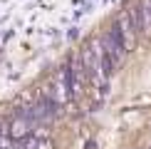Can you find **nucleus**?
<instances>
[{
  "mask_svg": "<svg viewBox=\"0 0 151 149\" xmlns=\"http://www.w3.org/2000/svg\"><path fill=\"white\" fill-rule=\"evenodd\" d=\"M67 74H70V92H72V102H79L87 92V85H89V77H87V70L79 60V52H74L70 62H67Z\"/></svg>",
  "mask_w": 151,
  "mask_h": 149,
  "instance_id": "1",
  "label": "nucleus"
},
{
  "mask_svg": "<svg viewBox=\"0 0 151 149\" xmlns=\"http://www.w3.org/2000/svg\"><path fill=\"white\" fill-rule=\"evenodd\" d=\"M50 95L55 97V102L60 104V107H65V104L72 102V92H70V74H67V65H62L57 72L52 74V82H50Z\"/></svg>",
  "mask_w": 151,
  "mask_h": 149,
  "instance_id": "2",
  "label": "nucleus"
},
{
  "mask_svg": "<svg viewBox=\"0 0 151 149\" xmlns=\"http://www.w3.org/2000/svg\"><path fill=\"white\" fill-rule=\"evenodd\" d=\"M116 25H119V30H122V37H124V47H127V52H134L136 40H139V33H136L134 22H131V17H129V10H122V12H119Z\"/></svg>",
  "mask_w": 151,
  "mask_h": 149,
  "instance_id": "3",
  "label": "nucleus"
},
{
  "mask_svg": "<svg viewBox=\"0 0 151 149\" xmlns=\"http://www.w3.org/2000/svg\"><path fill=\"white\" fill-rule=\"evenodd\" d=\"M8 129H10V137H12L15 142H22L25 137L32 134L35 124H32V122H27L22 114H15V117H12V119L8 122Z\"/></svg>",
  "mask_w": 151,
  "mask_h": 149,
  "instance_id": "4",
  "label": "nucleus"
},
{
  "mask_svg": "<svg viewBox=\"0 0 151 149\" xmlns=\"http://www.w3.org/2000/svg\"><path fill=\"white\" fill-rule=\"evenodd\" d=\"M87 149H97V144L94 142H87Z\"/></svg>",
  "mask_w": 151,
  "mask_h": 149,
  "instance_id": "5",
  "label": "nucleus"
}]
</instances>
